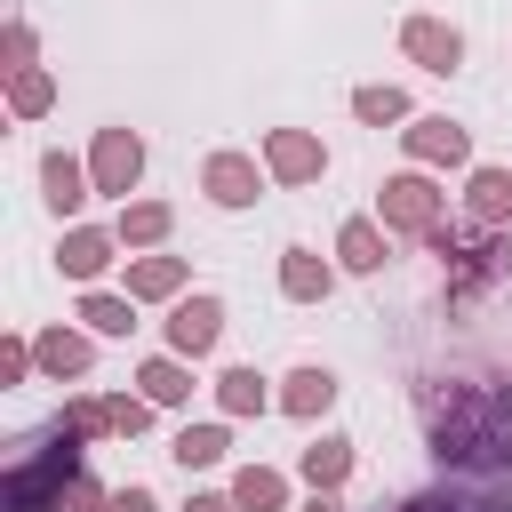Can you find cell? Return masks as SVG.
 Here are the masks:
<instances>
[{"instance_id":"e0dca14e","label":"cell","mask_w":512,"mask_h":512,"mask_svg":"<svg viewBox=\"0 0 512 512\" xmlns=\"http://www.w3.org/2000/svg\"><path fill=\"white\" fill-rule=\"evenodd\" d=\"M296 464H304V480H312V488H344V472H352V440L320 432V440H312V448H304Z\"/></svg>"},{"instance_id":"83f0119b","label":"cell","mask_w":512,"mask_h":512,"mask_svg":"<svg viewBox=\"0 0 512 512\" xmlns=\"http://www.w3.org/2000/svg\"><path fill=\"white\" fill-rule=\"evenodd\" d=\"M8 96H16V112H24V120H32V112H48V96H56V80H48V72H40V64H24V72H16V88H8Z\"/></svg>"},{"instance_id":"2e32d148","label":"cell","mask_w":512,"mask_h":512,"mask_svg":"<svg viewBox=\"0 0 512 512\" xmlns=\"http://www.w3.org/2000/svg\"><path fill=\"white\" fill-rule=\"evenodd\" d=\"M136 384H144V400H152V408H176V400H192L184 352H168V360H144V368H136Z\"/></svg>"},{"instance_id":"8992f818","label":"cell","mask_w":512,"mask_h":512,"mask_svg":"<svg viewBox=\"0 0 512 512\" xmlns=\"http://www.w3.org/2000/svg\"><path fill=\"white\" fill-rule=\"evenodd\" d=\"M400 48H408L424 72H456V64H464V32L440 24V16H408V24H400Z\"/></svg>"},{"instance_id":"f546056e","label":"cell","mask_w":512,"mask_h":512,"mask_svg":"<svg viewBox=\"0 0 512 512\" xmlns=\"http://www.w3.org/2000/svg\"><path fill=\"white\" fill-rule=\"evenodd\" d=\"M104 408H112V432H128V440L144 432V400H104Z\"/></svg>"},{"instance_id":"6da1fadb","label":"cell","mask_w":512,"mask_h":512,"mask_svg":"<svg viewBox=\"0 0 512 512\" xmlns=\"http://www.w3.org/2000/svg\"><path fill=\"white\" fill-rule=\"evenodd\" d=\"M416 416L440 472L512 480V376H432L416 384Z\"/></svg>"},{"instance_id":"4dcf8cb0","label":"cell","mask_w":512,"mask_h":512,"mask_svg":"<svg viewBox=\"0 0 512 512\" xmlns=\"http://www.w3.org/2000/svg\"><path fill=\"white\" fill-rule=\"evenodd\" d=\"M112 512H160V504H152V488L128 480V488H112Z\"/></svg>"},{"instance_id":"7c38bea8","label":"cell","mask_w":512,"mask_h":512,"mask_svg":"<svg viewBox=\"0 0 512 512\" xmlns=\"http://www.w3.org/2000/svg\"><path fill=\"white\" fill-rule=\"evenodd\" d=\"M88 184H96V176H88L72 152H48V160H40V192H48V208H56V216H72V208L88 200Z\"/></svg>"},{"instance_id":"30bf717a","label":"cell","mask_w":512,"mask_h":512,"mask_svg":"<svg viewBox=\"0 0 512 512\" xmlns=\"http://www.w3.org/2000/svg\"><path fill=\"white\" fill-rule=\"evenodd\" d=\"M112 240H120V232H96V224L64 232V240H56V272H64V280H96V272L112 264Z\"/></svg>"},{"instance_id":"9c48e42d","label":"cell","mask_w":512,"mask_h":512,"mask_svg":"<svg viewBox=\"0 0 512 512\" xmlns=\"http://www.w3.org/2000/svg\"><path fill=\"white\" fill-rule=\"evenodd\" d=\"M200 192H208L216 208H248V200L264 192V176H256V160H248V152H208V168H200Z\"/></svg>"},{"instance_id":"1f68e13d","label":"cell","mask_w":512,"mask_h":512,"mask_svg":"<svg viewBox=\"0 0 512 512\" xmlns=\"http://www.w3.org/2000/svg\"><path fill=\"white\" fill-rule=\"evenodd\" d=\"M8 56H16V72L32 64V24H8Z\"/></svg>"},{"instance_id":"ac0fdd59","label":"cell","mask_w":512,"mask_h":512,"mask_svg":"<svg viewBox=\"0 0 512 512\" xmlns=\"http://www.w3.org/2000/svg\"><path fill=\"white\" fill-rule=\"evenodd\" d=\"M232 504H240V512H280V504H288V488H280V472L240 464V472H232Z\"/></svg>"},{"instance_id":"ba28073f","label":"cell","mask_w":512,"mask_h":512,"mask_svg":"<svg viewBox=\"0 0 512 512\" xmlns=\"http://www.w3.org/2000/svg\"><path fill=\"white\" fill-rule=\"evenodd\" d=\"M88 176H96V192H128V184L144 176V144H136L128 128H104L96 152H88Z\"/></svg>"},{"instance_id":"d6986e66","label":"cell","mask_w":512,"mask_h":512,"mask_svg":"<svg viewBox=\"0 0 512 512\" xmlns=\"http://www.w3.org/2000/svg\"><path fill=\"white\" fill-rule=\"evenodd\" d=\"M184 288V256H136L128 264V296H176Z\"/></svg>"},{"instance_id":"d4e9b609","label":"cell","mask_w":512,"mask_h":512,"mask_svg":"<svg viewBox=\"0 0 512 512\" xmlns=\"http://www.w3.org/2000/svg\"><path fill=\"white\" fill-rule=\"evenodd\" d=\"M80 320L96 336H128L136 328V296H80Z\"/></svg>"},{"instance_id":"3957f363","label":"cell","mask_w":512,"mask_h":512,"mask_svg":"<svg viewBox=\"0 0 512 512\" xmlns=\"http://www.w3.org/2000/svg\"><path fill=\"white\" fill-rule=\"evenodd\" d=\"M424 240L448 256V288H456V296H480L488 280H504V272H512V240H504L496 224H480V232H472V224H448V216H440Z\"/></svg>"},{"instance_id":"7a4b0ae2","label":"cell","mask_w":512,"mask_h":512,"mask_svg":"<svg viewBox=\"0 0 512 512\" xmlns=\"http://www.w3.org/2000/svg\"><path fill=\"white\" fill-rule=\"evenodd\" d=\"M80 440H88V432H72L64 416H56L40 440H24L16 464H8V488H0L8 512H56V496L80 480Z\"/></svg>"},{"instance_id":"4fadbf2b","label":"cell","mask_w":512,"mask_h":512,"mask_svg":"<svg viewBox=\"0 0 512 512\" xmlns=\"http://www.w3.org/2000/svg\"><path fill=\"white\" fill-rule=\"evenodd\" d=\"M328 280H336V272H328L312 248H280V296H288V304H320Z\"/></svg>"},{"instance_id":"836d02e7","label":"cell","mask_w":512,"mask_h":512,"mask_svg":"<svg viewBox=\"0 0 512 512\" xmlns=\"http://www.w3.org/2000/svg\"><path fill=\"white\" fill-rule=\"evenodd\" d=\"M304 512H344V504H336V488H312V504H304Z\"/></svg>"},{"instance_id":"603a6c76","label":"cell","mask_w":512,"mask_h":512,"mask_svg":"<svg viewBox=\"0 0 512 512\" xmlns=\"http://www.w3.org/2000/svg\"><path fill=\"white\" fill-rule=\"evenodd\" d=\"M120 240H128V248L168 240V200H128V208H120Z\"/></svg>"},{"instance_id":"52a82bcc","label":"cell","mask_w":512,"mask_h":512,"mask_svg":"<svg viewBox=\"0 0 512 512\" xmlns=\"http://www.w3.org/2000/svg\"><path fill=\"white\" fill-rule=\"evenodd\" d=\"M264 168H272L280 184H312V176L328 168V152H320V136H304V128H272V136H264Z\"/></svg>"},{"instance_id":"cb8c5ba5","label":"cell","mask_w":512,"mask_h":512,"mask_svg":"<svg viewBox=\"0 0 512 512\" xmlns=\"http://www.w3.org/2000/svg\"><path fill=\"white\" fill-rule=\"evenodd\" d=\"M32 360H40L48 376H80V368H88V336L56 328V336H40V344H32Z\"/></svg>"},{"instance_id":"f1b7e54d","label":"cell","mask_w":512,"mask_h":512,"mask_svg":"<svg viewBox=\"0 0 512 512\" xmlns=\"http://www.w3.org/2000/svg\"><path fill=\"white\" fill-rule=\"evenodd\" d=\"M56 512H112V488H96V480L80 472V480H72V488L56 496Z\"/></svg>"},{"instance_id":"d6a6232c","label":"cell","mask_w":512,"mask_h":512,"mask_svg":"<svg viewBox=\"0 0 512 512\" xmlns=\"http://www.w3.org/2000/svg\"><path fill=\"white\" fill-rule=\"evenodd\" d=\"M184 512H240V504H232V496H192Z\"/></svg>"},{"instance_id":"484cf974","label":"cell","mask_w":512,"mask_h":512,"mask_svg":"<svg viewBox=\"0 0 512 512\" xmlns=\"http://www.w3.org/2000/svg\"><path fill=\"white\" fill-rule=\"evenodd\" d=\"M392 512H512V504H480V496H456V488H424V496H400Z\"/></svg>"},{"instance_id":"7402d4cb","label":"cell","mask_w":512,"mask_h":512,"mask_svg":"<svg viewBox=\"0 0 512 512\" xmlns=\"http://www.w3.org/2000/svg\"><path fill=\"white\" fill-rule=\"evenodd\" d=\"M224 448H232V440H224V424H184L168 456H176L184 472H200V464H224Z\"/></svg>"},{"instance_id":"9a60e30c","label":"cell","mask_w":512,"mask_h":512,"mask_svg":"<svg viewBox=\"0 0 512 512\" xmlns=\"http://www.w3.org/2000/svg\"><path fill=\"white\" fill-rule=\"evenodd\" d=\"M336 256H344V272H384V256H392V248H384V232H376L368 216H352V224L336 232Z\"/></svg>"},{"instance_id":"277c9868","label":"cell","mask_w":512,"mask_h":512,"mask_svg":"<svg viewBox=\"0 0 512 512\" xmlns=\"http://www.w3.org/2000/svg\"><path fill=\"white\" fill-rule=\"evenodd\" d=\"M376 208H384V224H392V232H416V240H424V232L440 224V208H448V200H440V192H432L416 168H400V176H384Z\"/></svg>"},{"instance_id":"4316f807","label":"cell","mask_w":512,"mask_h":512,"mask_svg":"<svg viewBox=\"0 0 512 512\" xmlns=\"http://www.w3.org/2000/svg\"><path fill=\"white\" fill-rule=\"evenodd\" d=\"M352 112H360L368 128H384V120H408V96H400V88H352Z\"/></svg>"},{"instance_id":"44dd1931","label":"cell","mask_w":512,"mask_h":512,"mask_svg":"<svg viewBox=\"0 0 512 512\" xmlns=\"http://www.w3.org/2000/svg\"><path fill=\"white\" fill-rule=\"evenodd\" d=\"M328 400H336V376H328V368H296V376H288V392H280V408H288V416H320Z\"/></svg>"},{"instance_id":"5bb4252c","label":"cell","mask_w":512,"mask_h":512,"mask_svg":"<svg viewBox=\"0 0 512 512\" xmlns=\"http://www.w3.org/2000/svg\"><path fill=\"white\" fill-rule=\"evenodd\" d=\"M464 208H472V224H504V216H512V176H504V168H472Z\"/></svg>"},{"instance_id":"ffe728a7","label":"cell","mask_w":512,"mask_h":512,"mask_svg":"<svg viewBox=\"0 0 512 512\" xmlns=\"http://www.w3.org/2000/svg\"><path fill=\"white\" fill-rule=\"evenodd\" d=\"M216 400H224L232 416H264V408H272V392H264L256 368H224V376H216Z\"/></svg>"},{"instance_id":"5b68a950","label":"cell","mask_w":512,"mask_h":512,"mask_svg":"<svg viewBox=\"0 0 512 512\" xmlns=\"http://www.w3.org/2000/svg\"><path fill=\"white\" fill-rule=\"evenodd\" d=\"M216 336H224V304H216V296H184V304L168 312V352L200 360V352H216Z\"/></svg>"},{"instance_id":"8fae6325","label":"cell","mask_w":512,"mask_h":512,"mask_svg":"<svg viewBox=\"0 0 512 512\" xmlns=\"http://www.w3.org/2000/svg\"><path fill=\"white\" fill-rule=\"evenodd\" d=\"M464 152H472V136H464L448 112H424V120L408 128V160H448V168H456Z\"/></svg>"}]
</instances>
